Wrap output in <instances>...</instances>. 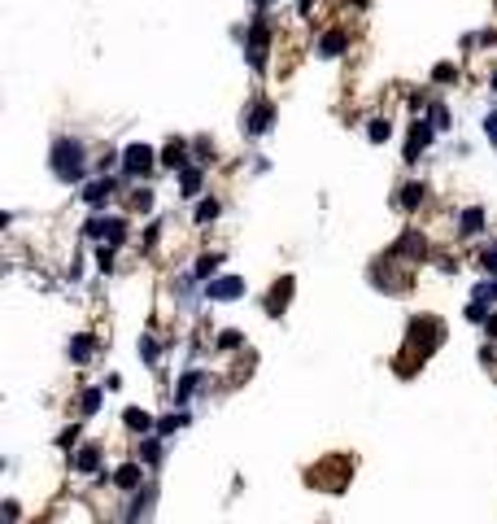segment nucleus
<instances>
[{
	"label": "nucleus",
	"instance_id": "5701e85b",
	"mask_svg": "<svg viewBox=\"0 0 497 524\" xmlns=\"http://www.w3.org/2000/svg\"><path fill=\"white\" fill-rule=\"evenodd\" d=\"M392 136V122L388 118H371V122H366V140H371V144H384Z\"/></svg>",
	"mask_w": 497,
	"mask_h": 524
},
{
	"label": "nucleus",
	"instance_id": "a211bd4d",
	"mask_svg": "<svg viewBox=\"0 0 497 524\" xmlns=\"http://www.w3.org/2000/svg\"><path fill=\"white\" fill-rule=\"evenodd\" d=\"M218 267H223V254H201V258H197V267H192V280L209 284V280L218 276Z\"/></svg>",
	"mask_w": 497,
	"mask_h": 524
},
{
	"label": "nucleus",
	"instance_id": "c85d7f7f",
	"mask_svg": "<svg viewBox=\"0 0 497 524\" xmlns=\"http://www.w3.org/2000/svg\"><path fill=\"white\" fill-rule=\"evenodd\" d=\"M183 424H188V411H179V415H166L162 424H157V437H170L175 429H183Z\"/></svg>",
	"mask_w": 497,
	"mask_h": 524
},
{
	"label": "nucleus",
	"instance_id": "ddd939ff",
	"mask_svg": "<svg viewBox=\"0 0 497 524\" xmlns=\"http://www.w3.org/2000/svg\"><path fill=\"white\" fill-rule=\"evenodd\" d=\"M114 485H118V489H127V494H136V489L144 485V467H140V459L122 463V467L114 472Z\"/></svg>",
	"mask_w": 497,
	"mask_h": 524
},
{
	"label": "nucleus",
	"instance_id": "f257e3e1",
	"mask_svg": "<svg viewBox=\"0 0 497 524\" xmlns=\"http://www.w3.org/2000/svg\"><path fill=\"white\" fill-rule=\"evenodd\" d=\"M48 166H52V175H57V184H78V180L88 175V144L74 140V136L52 140Z\"/></svg>",
	"mask_w": 497,
	"mask_h": 524
},
{
	"label": "nucleus",
	"instance_id": "dca6fc26",
	"mask_svg": "<svg viewBox=\"0 0 497 524\" xmlns=\"http://www.w3.org/2000/svg\"><path fill=\"white\" fill-rule=\"evenodd\" d=\"M122 424H127L131 433H140V437H144V433H157L153 415H148V411H140V407H127V411H122Z\"/></svg>",
	"mask_w": 497,
	"mask_h": 524
},
{
	"label": "nucleus",
	"instance_id": "4468645a",
	"mask_svg": "<svg viewBox=\"0 0 497 524\" xmlns=\"http://www.w3.org/2000/svg\"><path fill=\"white\" fill-rule=\"evenodd\" d=\"M349 48V35L345 31H327V35H319V44H314V53H319L323 62H332V57H340Z\"/></svg>",
	"mask_w": 497,
	"mask_h": 524
},
{
	"label": "nucleus",
	"instance_id": "c03bdc74",
	"mask_svg": "<svg viewBox=\"0 0 497 524\" xmlns=\"http://www.w3.org/2000/svg\"><path fill=\"white\" fill-rule=\"evenodd\" d=\"M493 92H497V74H493Z\"/></svg>",
	"mask_w": 497,
	"mask_h": 524
},
{
	"label": "nucleus",
	"instance_id": "2eb2a0df",
	"mask_svg": "<svg viewBox=\"0 0 497 524\" xmlns=\"http://www.w3.org/2000/svg\"><path fill=\"white\" fill-rule=\"evenodd\" d=\"M480 232H484V210H480V206H467V210L458 214V236L471 240V236H480Z\"/></svg>",
	"mask_w": 497,
	"mask_h": 524
},
{
	"label": "nucleus",
	"instance_id": "ea45409f",
	"mask_svg": "<svg viewBox=\"0 0 497 524\" xmlns=\"http://www.w3.org/2000/svg\"><path fill=\"white\" fill-rule=\"evenodd\" d=\"M18 516H22V507L13 503V498H5V524H18Z\"/></svg>",
	"mask_w": 497,
	"mask_h": 524
},
{
	"label": "nucleus",
	"instance_id": "6ab92c4d",
	"mask_svg": "<svg viewBox=\"0 0 497 524\" xmlns=\"http://www.w3.org/2000/svg\"><path fill=\"white\" fill-rule=\"evenodd\" d=\"M201 180H205L201 166H183L179 170V197H197L201 192Z\"/></svg>",
	"mask_w": 497,
	"mask_h": 524
},
{
	"label": "nucleus",
	"instance_id": "f8f14e48",
	"mask_svg": "<svg viewBox=\"0 0 497 524\" xmlns=\"http://www.w3.org/2000/svg\"><path fill=\"white\" fill-rule=\"evenodd\" d=\"M114 188H118V180H110V175H100V180H92V184L83 188V202H88L92 210H100V206H110Z\"/></svg>",
	"mask_w": 497,
	"mask_h": 524
},
{
	"label": "nucleus",
	"instance_id": "58836bf2",
	"mask_svg": "<svg viewBox=\"0 0 497 524\" xmlns=\"http://www.w3.org/2000/svg\"><path fill=\"white\" fill-rule=\"evenodd\" d=\"M480 127H484V136H489V140H497V110H493V114H484Z\"/></svg>",
	"mask_w": 497,
	"mask_h": 524
},
{
	"label": "nucleus",
	"instance_id": "b1692460",
	"mask_svg": "<svg viewBox=\"0 0 497 524\" xmlns=\"http://www.w3.org/2000/svg\"><path fill=\"white\" fill-rule=\"evenodd\" d=\"M92 349H96L92 337H74V341H70V359H74V363H88V359H92Z\"/></svg>",
	"mask_w": 497,
	"mask_h": 524
},
{
	"label": "nucleus",
	"instance_id": "a19ab883",
	"mask_svg": "<svg viewBox=\"0 0 497 524\" xmlns=\"http://www.w3.org/2000/svg\"><path fill=\"white\" fill-rule=\"evenodd\" d=\"M484 332H489V341H497V315H489V319H484Z\"/></svg>",
	"mask_w": 497,
	"mask_h": 524
},
{
	"label": "nucleus",
	"instance_id": "2f4dec72",
	"mask_svg": "<svg viewBox=\"0 0 497 524\" xmlns=\"http://www.w3.org/2000/svg\"><path fill=\"white\" fill-rule=\"evenodd\" d=\"M140 359H144L148 367L157 363V341H153V337H144V332H140Z\"/></svg>",
	"mask_w": 497,
	"mask_h": 524
},
{
	"label": "nucleus",
	"instance_id": "423d86ee",
	"mask_svg": "<svg viewBox=\"0 0 497 524\" xmlns=\"http://www.w3.org/2000/svg\"><path fill=\"white\" fill-rule=\"evenodd\" d=\"M240 127H245L249 136H267V132L275 127V105H271V101H262V96H257V101L245 110V122H240Z\"/></svg>",
	"mask_w": 497,
	"mask_h": 524
},
{
	"label": "nucleus",
	"instance_id": "4c0bfd02",
	"mask_svg": "<svg viewBox=\"0 0 497 524\" xmlns=\"http://www.w3.org/2000/svg\"><path fill=\"white\" fill-rule=\"evenodd\" d=\"M240 341H245V337L235 332V328H227V332L218 337V345H223V349H240Z\"/></svg>",
	"mask_w": 497,
	"mask_h": 524
},
{
	"label": "nucleus",
	"instance_id": "4be33fe9",
	"mask_svg": "<svg viewBox=\"0 0 497 524\" xmlns=\"http://www.w3.org/2000/svg\"><path fill=\"white\" fill-rule=\"evenodd\" d=\"M423 192H428L423 184H406L402 197H397V206H402V210H419V206H423Z\"/></svg>",
	"mask_w": 497,
	"mask_h": 524
},
{
	"label": "nucleus",
	"instance_id": "39448f33",
	"mask_svg": "<svg viewBox=\"0 0 497 524\" xmlns=\"http://www.w3.org/2000/svg\"><path fill=\"white\" fill-rule=\"evenodd\" d=\"M153 503H157V481H144L136 494H131V503H127V516H122V524H148V516H153Z\"/></svg>",
	"mask_w": 497,
	"mask_h": 524
},
{
	"label": "nucleus",
	"instance_id": "c756f323",
	"mask_svg": "<svg viewBox=\"0 0 497 524\" xmlns=\"http://www.w3.org/2000/svg\"><path fill=\"white\" fill-rule=\"evenodd\" d=\"M100 397H105V389H83V402H78V411H83V415H96V411H100Z\"/></svg>",
	"mask_w": 497,
	"mask_h": 524
},
{
	"label": "nucleus",
	"instance_id": "1a4fd4ad",
	"mask_svg": "<svg viewBox=\"0 0 497 524\" xmlns=\"http://www.w3.org/2000/svg\"><path fill=\"white\" fill-rule=\"evenodd\" d=\"M423 254H428V240L419 236L414 228H410V232H402V240H397V245L388 249V258H392V262H397V258H410V262H419Z\"/></svg>",
	"mask_w": 497,
	"mask_h": 524
},
{
	"label": "nucleus",
	"instance_id": "cd10ccee",
	"mask_svg": "<svg viewBox=\"0 0 497 524\" xmlns=\"http://www.w3.org/2000/svg\"><path fill=\"white\" fill-rule=\"evenodd\" d=\"M96 271H100V276L114 271V245H96Z\"/></svg>",
	"mask_w": 497,
	"mask_h": 524
},
{
	"label": "nucleus",
	"instance_id": "f704fd0d",
	"mask_svg": "<svg viewBox=\"0 0 497 524\" xmlns=\"http://www.w3.org/2000/svg\"><path fill=\"white\" fill-rule=\"evenodd\" d=\"M467 319H471V323H484V319H489V302H471V306H467Z\"/></svg>",
	"mask_w": 497,
	"mask_h": 524
},
{
	"label": "nucleus",
	"instance_id": "9b49d317",
	"mask_svg": "<svg viewBox=\"0 0 497 524\" xmlns=\"http://www.w3.org/2000/svg\"><path fill=\"white\" fill-rule=\"evenodd\" d=\"M432 136H436V127H432V118H419L414 127H410V144H406V162H419V153L432 144Z\"/></svg>",
	"mask_w": 497,
	"mask_h": 524
},
{
	"label": "nucleus",
	"instance_id": "aec40b11",
	"mask_svg": "<svg viewBox=\"0 0 497 524\" xmlns=\"http://www.w3.org/2000/svg\"><path fill=\"white\" fill-rule=\"evenodd\" d=\"M96 463H100V446H78V455H74V472H83V477H88V472H96Z\"/></svg>",
	"mask_w": 497,
	"mask_h": 524
},
{
	"label": "nucleus",
	"instance_id": "393cba45",
	"mask_svg": "<svg viewBox=\"0 0 497 524\" xmlns=\"http://www.w3.org/2000/svg\"><path fill=\"white\" fill-rule=\"evenodd\" d=\"M157 459H162V441H157V437H144V441H140V463L153 467Z\"/></svg>",
	"mask_w": 497,
	"mask_h": 524
},
{
	"label": "nucleus",
	"instance_id": "79ce46f5",
	"mask_svg": "<svg viewBox=\"0 0 497 524\" xmlns=\"http://www.w3.org/2000/svg\"><path fill=\"white\" fill-rule=\"evenodd\" d=\"M310 5H314V0H297V13L305 18V13H310Z\"/></svg>",
	"mask_w": 497,
	"mask_h": 524
},
{
	"label": "nucleus",
	"instance_id": "7ed1b4c3",
	"mask_svg": "<svg viewBox=\"0 0 497 524\" xmlns=\"http://www.w3.org/2000/svg\"><path fill=\"white\" fill-rule=\"evenodd\" d=\"M83 236H92V240H105V245H127V219H118V214H92L88 223H83Z\"/></svg>",
	"mask_w": 497,
	"mask_h": 524
},
{
	"label": "nucleus",
	"instance_id": "bb28decb",
	"mask_svg": "<svg viewBox=\"0 0 497 524\" xmlns=\"http://www.w3.org/2000/svg\"><path fill=\"white\" fill-rule=\"evenodd\" d=\"M458 79V66L454 62H436L432 66V83H454Z\"/></svg>",
	"mask_w": 497,
	"mask_h": 524
},
{
	"label": "nucleus",
	"instance_id": "473e14b6",
	"mask_svg": "<svg viewBox=\"0 0 497 524\" xmlns=\"http://www.w3.org/2000/svg\"><path fill=\"white\" fill-rule=\"evenodd\" d=\"M428 118H432V127H436V132L450 127V114H445V105H428Z\"/></svg>",
	"mask_w": 497,
	"mask_h": 524
},
{
	"label": "nucleus",
	"instance_id": "37998d69",
	"mask_svg": "<svg viewBox=\"0 0 497 524\" xmlns=\"http://www.w3.org/2000/svg\"><path fill=\"white\" fill-rule=\"evenodd\" d=\"M267 5H271V0H257V9H267Z\"/></svg>",
	"mask_w": 497,
	"mask_h": 524
},
{
	"label": "nucleus",
	"instance_id": "72a5a7b5",
	"mask_svg": "<svg viewBox=\"0 0 497 524\" xmlns=\"http://www.w3.org/2000/svg\"><path fill=\"white\" fill-rule=\"evenodd\" d=\"M131 206H136L140 214H148V210H153V188H140L136 197H131Z\"/></svg>",
	"mask_w": 497,
	"mask_h": 524
},
{
	"label": "nucleus",
	"instance_id": "0eeeda50",
	"mask_svg": "<svg viewBox=\"0 0 497 524\" xmlns=\"http://www.w3.org/2000/svg\"><path fill=\"white\" fill-rule=\"evenodd\" d=\"M148 166H153V149L148 144H127L122 149V175L127 180H140Z\"/></svg>",
	"mask_w": 497,
	"mask_h": 524
},
{
	"label": "nucleus",
	"instance_id": "9d476101",
	"mask_svg": "<svg viewBox=\"0 0 497 524\" xmlns=\"http://www.w3.org/2000/svg\"><path fill=\"white\" fill-rule=\"evenodd\" d=\"M293 289H297L293 276H283V280L271 284V293H267V315H271V319H279V315L288 310V302H293Z\"/></svg>",
	"mask_w": 497,
	"mask_h": 524
},
{
	"label": "nucleus",
	"instance_id": "e433bc0d",
	"mask_svg": "<svg viewBox=\"0 0 497 524\" xmlns=\"http://www.w3.org/2000/svg\"><path fill=\"white\" fill-rule=\"evenodd\" d=\"M74 441H78V424H70V429H62V433H57V446H62V450H70Z\"/></svg>",
	"mask_w": 497,
	"mask_h": 524
},
{
	"label": "nucleus",
	"instance_id": "f03ea898",
	"mask_svg": "<svg viewBox=\"0 0 497 524\" xmlns=\"http://www.w3.org/2000/svg\"><path fill=\"white\" fill-rule=\"evenodd\" d=\"M445 341V323L436 319V315H419V319H410V337H406V349L410 354H419V363H423L432 349Z\"/></svg>",
	"mask_w": 497,
	"mask_h": 524
},
{
	"label": "nucleus",
	"instance_id": "c9c22d12",
	"mask_svg": "<svg viewBox=\"0 0 497 524\" xmlns=\"http://www.w3.org/2000/svg\"><path fill=\"white\" fill-rule=\"evenodd\" d=\"M476 262H480V267L489 271V276H497V245H493V249H484V254H480Z\"/></svg>",
	"mask_w": 497,
	"mask_h": 524
},
{
	"label": "nucleus",
	"instance_id": "a878e982",
	"mask_svg": "<svg viewBox=\"0 0 497 524\" xmlns=\"http://www.w3.org/2000/svg\"><path fill=\"white\" fill-rule=\"evenodd\" d=\"M218 210H223V206L214 202V197H205V202H197V214H192V219H197V223H214Z\"/></svg>",
	"mask_w": 497,
	"mask_h": 524
},
{
	"label": "nucleus",
	"instance_id": "20e7f679",
	"mask_svg": "<svg viewBox=\"0 0 497 524\" xmlns=\"http://www.w3.org/2000/svg\"><path fill=\"white\" fill-rule=\"evenodd\" d=\"M245 53H249V66H253V70H267V53H271V27H267L262 18H253V22H249Z\"/></svg>",
	"mask_w": 497,
	"mask_h": 524
},
{
	"label": "nucleus",
	"instance_id": "6e6552de",
	"mask_svg": "<svg viewBox=\"0 0 497 524\" xmlns=\"http://www.w3.org/2000/svg\"><path fill=\"white\" fill-rule=\"evenodd\" d=\"M205 297L209 302H235V297H245V280L240 276H218L205 284Z\"/></svg>",
	"mask_w": 497,
	"mask_h": 524
},
{
	"label": "nucleus",
	"instance_id": "412c9836",
	"mask_svg": "<svg viewBox=\"0 0 497 524\" xmlns=\"http://www.w3.org/2000/svg\"><path fill=\"white\" fill-rule=\"evenodd\" d=\"M205 380V371H188V376L179 380V389H175V407H188V397H192V389Z\"/></svg>",
	"mask_w": 497,
	"mask_h": 524
},
{
	"label": "nucleus",
	"instance_id": "f3484780",
	"mask_svg": "<svg viewBox=\"0 0 497 524\" xmlns=\"http://www.w3.org/2000/svg\"><path fill=\"white\" fill-rule=\"evenodd\" d=\"M157 162H162L166 170H183V166H188V144H183V140H170Z\"/></svg>",
	"mask_w": 497,
	"mask_h": 524
},
{
	"label": "nucleus",
	"instance_id": "7c9ffc66",
	"mask_svg": "<svg viewBox=\"0 0 497 524\" xmlns=\"http://www.w3.org/2000/svg\"><path fill=\"white\" fill-rule=\"evenodd\" d=\"M471 297H476V302H497V276L489 284H476V293H471Z\"/></svg>",
	"mask_w": 497,
	"mask_h": 524
}]
</instances>
